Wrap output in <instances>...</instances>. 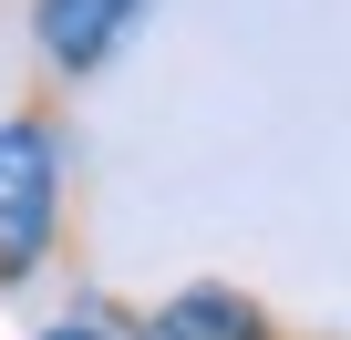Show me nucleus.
Returning a JSON list of instances; mask_svg holds the SVG:
<instances>
[{
  "instance_id": "1",
  "label": "nucleus",
  "mask_w": 351,
  "mask_h": 340,
  "mask_svg": "<svg viewBox=\"0 0 351 340\" xmlns=\"http://www.w3.org/2000/svg\"><path fill=\"white\" fill-rule=\"evenodd\" d=\"M73 227V134H62V93H21L0 114V289H32L62 258Z\"/></svg>"
},
{
  "instance_id": "2",
  "label": "nucleus",
  "mask_w": 351,
  "mask_h": 340,
  "mask_svg": "<svg viewBox=\"0 0 351 340\" xmlns=\"http://www.w3.org/2000/svg\"><path fill=\"white\" fill-rule=\"evenodd\" d=\"M145 21V0H32V52L42 83H83L124 52V31Z\"/></svg>"
},
{
  "instance_id": "3",
  "label": "nucleus",
  "mask_w": 351,
  "mask_h": 340,
  "mask_svg": "<svg viewBox=\"0 0 351 340\" xmlns=\"http://www.w3.org/2000/svg\"><path fill=\"white\" fill-rule=\"evenodd\" d=\"M134 330H145V340H289V330H279L248 289H228V278H197V289L134 309Z\"/></svg>"
},
{
  "instance_id": "4",
  "label": "nucleus",
  "mask_w": 351,
  "mask_h": 340,
  "mask_svg": "<svg viewBox=\"0 0 351 340\" xmlns=\"http://www.w3.org/2000/svg\"><path fill=\"white\" fill-rule=\"evenodd\" d=\"M42 340H145V330H134V309H73V319H52Z\"/></svg>"
}]
</instances>
